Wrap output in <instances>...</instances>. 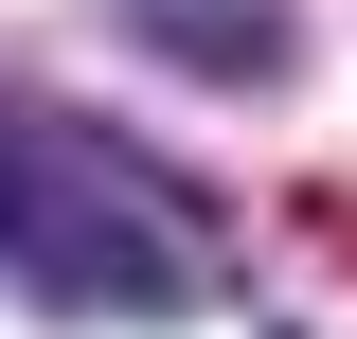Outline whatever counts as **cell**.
I'll return each instance as SVG.
<instances>
[{
	"instance_id": "cell-1",
	"label": "cell",
	"mask_w": 357,
	"mask_h": 339,
	"mask_svg": "<svg viewBox=\"0 0 357 339\" xmlns=\"http://www.w3.org/2000/svg\"><path fill=\"white\" fill-rule=\"evenodd\" d=\"M0 286L54 322H178V303H215V232L161 161L0 89Z\"/></svg>"
}]
</instances>
